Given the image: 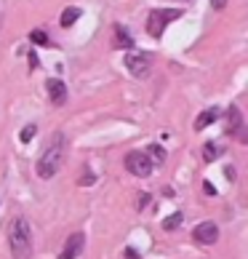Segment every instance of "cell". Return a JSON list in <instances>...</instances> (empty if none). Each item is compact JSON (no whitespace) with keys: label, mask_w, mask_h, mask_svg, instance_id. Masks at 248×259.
Listing matches in <instances>:
<instances>
[{"label":"cell","mask_w":248,"mask_h":259,"mask_svg":"<svg viewBox=\"0 0 248 259\" xmlns=\"http://www.w3.org/2000/svg\"><path fill=\"white\" fill-rule=\"evenodd\" d=\"M30 40L37 43V46H48V35H45L43 30H32L30 32Z\"/></svg>","instance_id":"obj_17"},{"label":"cell","mask_w":248,"mask_h":259,"mask_svg":"<svg viewBox=\"0 0 248 259\" xmlns=\"http://www.w3.org/2000/svg\"><path fill=\"white\" fill-rule=\"evenodd\" d=\"M45 89H48V99L54 102V104H62L67 102V85L62 83V80H56V78H48L45 80Z\"/></svg>","instance_id":"obj_8"},{"label":"cell","mask_w":248,"mask_h":259,"mask_svg":"<svg viewBox=\"0 0 248 259\" xmlns=\"http://www.w3.org/2000/svg\"><path fill=\"white\" fill-rule=\"evenodd\" d=\"M150 54H128L126 56V67H128V72L133 75V78H147L150 75Z\"/></svg>","instance_id":"obj_5"},{"label":"cell","mask_w":248,"mask_h":259,"mask_svg":"<svg viewBox=\"0 0 248 259\" xmlns=\"http://www.w3.org/2000/svg\"><path fill=\"white\" fill-rule=\"evenodd\" d=\"M35 134H37V126H35V123H30V126H24V128H22V137H19V139H22V145H30Z\"/></svg>","instance_id":"obj_15"},{"label":"cell","mask_w":248,"mask_h":259,"mask_svg":"<svg viewBox=\"0 0 248 259\" xmlns=\"http://www.w3.org/2000/svg\"><path fill=\"white\" fill-rule=\"evenodd\" d=\"M182 222H184V214H179V211H176V214H171L168 219H163V230H168V233H171V230H179Z\"/></svg>","instance_id":"obj_13"},{"label":"cell","mask_w":248,"mask_h":259,"mask_svg":"<svg viewBox=\"0 0 248 259\" xmlns=\"http://www.w3.org/2000/svg\"><path fill=\"white\" fill-rule=\"evenodd\" d=\"M211 6L216 8V11H222V8L227 6V0H211Z\"/></svg>","instance_id":"obj_20"},{"label":"cell","mask_w":248,"mask_h":259,"mask_svg":"<svg viewBox=\"0 0 248 259\" xmlns=\"http://www.w3.org/2000/svg\"><path fill=\"white\" fill-rule=\"evenodd\" d=\"M203 190H206L208 195H216V190H214V185H211V182H203Z\"/></svg>","instance_id":"obj_19"},{"label":"cell","mask_w":248,"mask_h":259,"mask_svg":"<svg viewBox=\"0 0 248 259\" xmlns=\"http://www.w3.org/2000/svg\"><path fill=\"white\" fill-rule=\"evenodd\" d=\"M147 152H150L147 158H150L152 163H163V160H166V150L160 147V145H150V150H147Z\"/></svg>","instance_id":"obj_14"},{"label":"cell","mask_w":248,"mask_h":259,"mask_svg":"<svg viewBox=\"0 0 248 259\" xmlns=\"http://www.w3.org/2000/svg\"><path fill=\"white\" fill-rule=\"evenodd\" d=\"M80 19V8H75V6H70V8H64V14H62V27H72L75 22Z\"/></svg>","instance_id":"obj_12"},{"label":"cell","mask_w":248,"mask_h":259,"mask_svg":"<svg viewBox=\"0 0 248 259\" xmlns=\"http://www.w3.org/2000/svg\"><path fill=\"white\" fill-rule=\"evenodd\" d=\"M131 46H133L131 35H128V32L118 24V27H115V49H131Z\"/></svg>","instance_id":"obj_11"},{"label":"cell","mask_w":248,"mask_h":259,"mask_svg":"<svg viewBox=\"0 0 248 259\" xmlns=\"http://www.w3.org/2000/svg\"><path fill=\"white\" fill-rule=\"evenodd\" d=\"M30 64L35 67V70H37V64H40V62H37V56H35V54H30Z\"/></svg>","instance_id":"obj_21"},{"label":"cell","mask_w":248,"mask_h":259,"mask_svg":"<svg viewBox=\"0 0 248 259\" xmlns=\"http://www.w3.org/2000/svg\"><path fill=\"white\" fill-rule=\"evenodd\" d=\"M219 118V107H211V110H206V112H200L197 118H195V131H203L206 126H211V123Z\"/></svg>","instance_id":"obj_9"},{"label":"cell","mask_w":248,"mask_h":259,"mask_svg":"<svg viewBox=\"0 0 248 259\" xmlns=\"http://www.w3.org/2000/svg\"><path fill=\"white\" fill-rule=\"evenodd\" d=\"M83 248H85V235L75 233V235L67 238V243H64V248H62L59 259H78V256L83 254Z\"/></svg>","instance_id":"obj_7"},{"label":"cell","mask_w":248,"mask_h":259,"mask_svg":"<svg viewBox=\"0 0 248 259\" xmlns=\"http://www.w3.org/2000/svg\"><path fill=\"white\" fill-rule=\"evenodd\" d=\"M150 206V193H139L136 198V208H147Z\"/></svg>","instance_id":"obj_18"},{"label":"cell","mask_w":248,"mask_h":259,"mask_svg":"<svg viewBox=\"0 0 248 259\" xmlns=\"http://www.w3.org/2000/svg\"><path fill=\"white\" fill-rule=\"evenodd\" d=\"M64 137L62 134H56V137L48 142V147L43 150V155L40 160H37V177L40 179H51L56 171L62 168V163H64Z\"/></svg>","instance_id":"obj_2"},{"label":"cell","mask_w":248,"mask_h":259,"mask_svg":"<svg viewBox=\"0 0 248 259\" xmlns=\"http://www.w3.org/2000/svg\"><path fill=\"white\" fill-rule=\"evenodd\" d=\"M126 171L133 177H150L152 174V160L147 158V152H128L126 155Z\"/></svg>","instance_id":"obj_4"},{"label":"cell","mask_w":248,"mask_h":259,"mask_svg":"<svg viewBox=\"0 0 248 259\" xmlns=\"http://www.w3.org/2000/svg\"><path fill=\"white\" fill-rule=\"evenodd\" d=\"M192 238L197 243H206V246H211L219 241V227L214 222H200L195 230H192Z\"/></svg>","instance_id":"obj_6"},{"label":"cell","mask_w":248,"mask_h":259,"mask_svg":"<svg viewBox=\"0 0 248 259\" xmlns=\"http://www.w3.org/2000/svg\"><path fill=\"white\" fill-rule=\"evenodd\" d=\"M227 115H230V123H227V131H230V134L243 131V118H240V110H237L235 104H232L230 110H227Z\"/></svg>","instance_id":"obj_10"},{"label":"cell","mask_w":248,"mask_h":259,"mask_svg":"<svg viewBox=\"0 0 248 259\" xmlns=\"http://www.w3.org/2000/svg\"><path fill=\"white\" fill-rule=\"evenodd\" d=\"M8 246L14 259H30L32 256V230L24 217H16L8 227Z\"/></svg>","instance_id":"obj_1"},{"label":"cell","mask_w":248,"mask_h":259,"mask_svg":"<svg viewBox=\"0 0 248 259\" xmlns=\"http://www.w3.org/2000/svg\"><path fill=\"white\" fill-rule=\"evenodd\" d=\"M216 158H219V147L214 145V142H208V145L203 147V160L211 163V160H216Z\"/></svg>","instance_id":"obj_16"},{"label":"cell","mask_w":248,"mask_h":259,"mask_svg":"<svg viewBox=\"0 0 248 259\" xmlns=\"http://www.w3.org/2000/svg\"><path fill=\"white\" fill-rule=\"evenodd\" d=\"M182 16V11H176V8H166V11H150V19H147V32L152 35V37H160L163 35V30H166V24L168 22H174V19H179Z\"/></svg>","instance_id":"obj_3"}]
</instances>
